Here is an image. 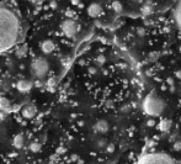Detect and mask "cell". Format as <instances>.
Returning a JSON list of instances; mask_svg holds the SVG:
<instances>
[{
    "label": "cell",
    "instance_id": "13",
    "mask_svg": "<svg viewBox=\"0 0 181 164\" xmlns=\"http://www.w3.org/2000/svg\"><path fill=\"white\" fill-rule=\"evenodd\" d=\"M25 146V136L22 133H19L14 137V147L18 149H21Z\"/></svg>",
    "mask_w": 181,
    "mask_h": 164
},
{
    "label": "cell",
    "instance_id": "10",
    "mask_svg": "<svg viewBox=\"0 0 181 164\" xmlns=\"http://www.w3.org/2000/svg\"><path fill=\"white\" fill-rule=\"evenodd\" d=\"M55 45L52 40H45L42 43H41V51H42L45 54H49L54 51Z\"/></svg>",
    "mask_w": 181,
    "mask_h": 164
},
{
    "label": "cell",
    "instance_id": "11",
    "mask_svg": "<svg viewBox=\"0 0 181 164\" xmlns=\"http://www.w3.org/2000/svg\"><path fill=\"white\" fill-rule=\"evenodd\" d=\"M0 111H3V112L14 111V106H12L11 101L7 99V97H4V96L0 97Z\"/></svg>",
    "mask_w": 181,
    "mask_h": 164
},
{
    "label": "cell",
    "instance_id": "3",
    "mask_svg": "<svg viewBox=\"0 0 181 164\" xmlns=\"http://www.w3.org/2000/svg\"><path fill=\"white\" fill-rule=\"evenodd\" d=\"M138 164H176V162L166 153H149L142 157Z\"/></svg>",
    "mask_w": 181,
    "mask_h": 164
},
{
    "label": "cell",
    "instance_id": "1",
    "mask_svg": "<svg viewBox=\"0 0 181 164\" xmlns=\"http://www.w3.org/2000/svg\"><path fill=\"white\" fill-rule=\"evenodd\" d=\"M21 36V22L19 16L5 4H0V53L16 46Z\"/></svg>",
    "mask_w": 181,
    "mask_h": 164
},
{
    "label": "cell",
    "instance_id": "4",
    "mask_svg": "<svg viewBox=\"0 0 181 164\" xmlns=\"http://www.w3.org/2000/svg\"><path fill=\"white\" fill-rule=\"evenodd\" d=\"M49 70V63L43 57H36L31 62V72L36 78L43 79Z\"/></svg>",
    "mask_w": 181,
    "mask_h": 164
},
{
    "label": "cell",
    "instance_id": "5",
    "mask_svg": "<svg viewBox=\"0 0 181 164\" xmlns=\"http://www.w3.org/2000/svg\"><path fill=\"white\" fill-rule=\"evenodd\" d=\"M78 29H79L78 27V23L74 21L73 19H65L61 23V30H62V32L67 37H69V38H73L74 36L77 35Z\"/></svg>",
    "mask_w": 181,
    "mask_h": 164
},
{
    "label": "cell",
    "instance_id": "15",
    "mask_svg": "<svg viewBox=\"0 0 181 164\" xmlns=\"http://www.w3.org/2000/svg\"><path fill=\"white\" fill-rule=\"evenodd\" d=\"M112 9L116 11V12H121L123 7H122V5H121L120 1H113V3H112Z\"/></svg>",
    "mask_w": 181,
    "mask_h": 164
},
{
    "label": "cell",
    "instance_id": "2",
    "mask_svg": "<svg viewBox=\"0 0 181 164\" xmlns=\"http://www.w3.org/2000/svg\"><path fill=\"white\" fill-rule=\"evenodd\" d=\"M164 108H165V104L155 94L148 95L147 99L144 100V110L147 113L152 115V116H159L164 111Z\"/></svg>",
    "mask_w": 181,
    "mask_h": 164
},
{
    "label": "cell",
    "instance_id": "9",
    "mask_svg": "<svg viewBox=\"0 0 181 164\" xmlns=\"http://www.w3.org/2000/svg\"><path fill=\"white\" fill-rule=\"evenodd\" d=\"M109 128H110L109 122L105 121V120H99L96 124L94 125V130L96 131L97 133H101V135H104V133L107 132Z\"/></svg>",
    "mask_w": 181,
    "mask_h": 164
},
{
    "label": "cell",
    "instance_id": "14",
    "mask_svg": "<svg viewBox=\"0 0 181 164\" xmlns=\"http://www.w3.org/2000/svg\"><path fill=\"white\" fill-rule=\"evenodd\" d=\"M30 149H31V152H34V153L39 152V151H41V143L37 142V141L32 142V143L30 144Z\"/></svg>",
    "mask_w": 181,
    "mask_h": 164
},
{
    "label": "cell",
    "instance_id": "12",
    "mask_svg": "<svg viewBox=\"0 0 181 164\" xmlns=\"http://www.w3.org/2000/svg\"><path fill=\"white\" fill-rule=\"evenodd\" d=\"M174 19L176 25L181 29V0H179L176 6H175V10H174Z\"/></svg>",
    "mask_w": 181,
    "mask_h": 164
},
{
    "label": "cell",
    "instance_id": "8",
    "mask_svg": "<svg viewBox=\"0 0 181 164\" xmlns=\"http://www.w3.org/2000/svg\"><path fill=\"white\" fill-rule=\"evenodd\" d=\"M88 14L89 16H91V18H97V16H100L102 14V7L100 4L97 3H93L88 6Z\"/></svg>",
    "mask_w": 181,
    "mask_h": 164
},
{
    "label": "cell",
    "instance_id": "16",
    "mask_svg": "<svg viewBox=\"0 0 181 164\" xmlns=\"http://www.w3.org/2000/svg\"><path fill=\"white\" fill-rule=\"evenodd\" d=\"M26 47H21V48H18V57H23L25 56V53H26Z\"/></svg>",
    "mask_w": 181,
    "mask_h": 164
},
{
    "label": "cell",
    "instance_id": "7",
    "mask_svg": "<svg viewBox=\"0 0 181 164\" xmlns=\"http://www.w3.org/2000/svg\"><path fill=\"white\" fill-rule=\"evenodd\" d=\"M34 86V81L30 80V79H22L20 81H18V84H16V89L19 90L21 93H27L32 89Z\"/></svg>",
    "mask_w": 181,
    "mask_h": 164
},
{
    "label": "cell",
    "instance_id": "6",
    "mask_svg": "<svg viewBox=\"0 0 181 164\" xmlns=\"http://www.w3.org/2000/svg\"><path fill=\"white\" fill-rule=\"evenodd\" d=\"M21 115L23 119H27V120L34 119L37 115V108L34 104H26L21 109Z\"/></svg>",
    "mask_w": 181,
    "mask_h": 164
},
{
    "label": "cell",
    "instance_id": "17",
    "mask_svg": "<svg viewBox=\"0 0 181 164\" xmlns=\"http://www.w3.org/2000/svg\"><path fill=\"white\" fill-rule=\"evenodd\" d=\"M54 81H55V80H54V78H49V79L47 80V86H53V85L55 84Z\"/></svg>",
    "mask_w": 181,
    "mask_h": 164
}]
</instances>
